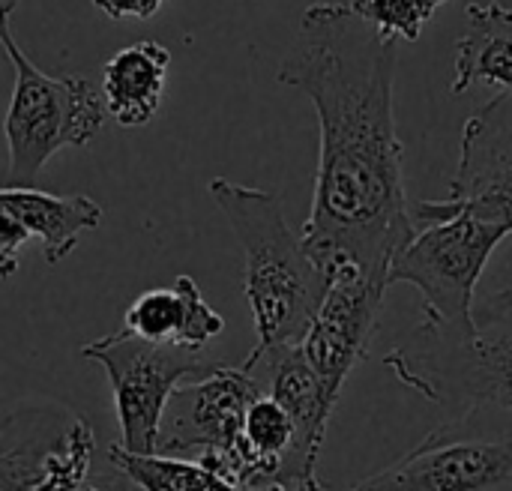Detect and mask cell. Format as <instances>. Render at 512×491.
I'll list each match as a JSON object with an SVG mask.
<instances>
[{
	"mask_svg": "<svg viewBox=\"0 0 512 491\" xmlns=\"http://www.w3.org/2000/svg\"><path fill=\"white\" fill-rule=\"evenodd\" d=\"M246 366L213 363L204 375L177 387L165 408L156 456L198 462L213 474L240 447L249 408L261 399Z\"/></svg>",
	"mask_w": 512,
	"mask_h": 491,
	"instance_id": "cell-9",
	"label": "cell"
},
{
	"mask_svg": "<svg viewBox=\"0 0 512 491\" xmlns=\"http://www.w3.org/2000/svg\"><path fill=\"white\" fill-rule=\"evenodd\" d=\"M243 366L258 381L261 393L288 411L297 429V453L309 468H315L327 438V423L339 399L330 396L300 345L255 348Z\"/></svg>",
	"mask_w": 512,
	"mask_h": 491,
	"instance_id": "cell-12",
	"label": "cell"
},
{
	"mask_svg": "<svg viewBox=\"0 0 512 491\" xmlns=\"http://www.w3.org/2000/svg\"><path fill=\"white\" fill-rule=\"evenodd\" d=\"M477 327L423 321L387 357V369L450 417L474 408L512 411V300L495 291L474 309Z\"/></svg>",
	"mask_w": 512,
	"mask_h": 491,
	"instance_id": "cell-3",
	"label": "cell"
},
{
	"mask_svg": "<svg viewBox=\"0 0 512 491\" xmlns=\"http://www.w3.org/2000/svg\"><path fill=\"white\" fill-rule=\"evenodd\" d=\"M348 6L381 36L399 42H414L438 9L435 0H351Z\"/></svg>",
	"mask_w": 512,
	"mask_h": 491,
	"instance_id": "cell-18",
	"label": "cell"
},
{
	"mask_svg": "<svg viewBox=\"0 0 512 491\" xmlns=\"http://www.w3.org/2000/svg\"><path fill=\"white\" fill-rule=\"evenodd\" d=\"M27 231L21 222H15L12 216L0 213V276L9 279L18 270V255L27 243Z\"/></svg>",
	"mask_w": 512,
	"mask_h": 491,
	"instance_id": "cell-20",
	"label": "cell"
},
{
	"mask_svg": "<svg viewBox=\"0 0 512 491\" xmlns=\"http://www.w3.org/2000/svg\"><path fill=\"white\" fill-rule=\"evenodd\" d=\"M210 198L243 249V294L252 309L255 348L300 345L324 303L330 279L312 261L282 213L276 192L216 177Z\"/></svg>",
	"mask_w": 512,
	"mask_h": 491,
	"instance_id": "cell-2",
	"label": "cell"
},
{
	"mask_svg": "<svg viewBox=\"0 0 512 491\" xmlns=\"http://www.w3.org/2000/svg\"><path fill=\"white\" fill-rule=\"evenodd\" d=\"M18 3L21 0H0V18H12V12H15Z\"/></svg>",
	"mask_w": 512,
	"mask_h": 491,
	"instance_id": "cell-23",
	"label": "cell"
},
{
	"mask_svg": "<svg viewBox=\"0 0 512 491\" xmlns=\"http://www.w3.org/2000/svg\"><path fill=\"white\" fill-rule=\"evenodd\" d=\"M468 33L456 45V78L450 90L468 93L474 84L512 93V9L504 3H471L465 9Z\"/></svg>",
	"mask_w": 512,
	"mask_h": 491,
	"instance_id": "cell-15",
	"label": "cell"
},
{
	"mask_svg": "<svg viewBox=\"0 0 512 491\" xmlns=\"http://www.w3.org/2000/svg\"><path fill=\"white\" fill-rule=\"evenodd\" d=\"M174 288L183 300V330L177 339V348H186L192 354H201L216 336H222L225 330V318L204 300L198 282L186 273H180L174 279Z\"/></svg>",
	"mask_w": 512,
	"mask_h": 491,
	"instance_id": "cell-19",
	"label": "cell"
},
{
	"mask_svg": "<svg viewBox=\"0 0 512 491\" xmlns=\"http://www.w3.org/2000/svg\"><path fill=\"white\" fill-rule=\"evenodd\" d=\"M399 39L381 36L348 3H312L279 81L306 93L321 126L303 243L330 279L342 267L387 282L417 234L393 114Z\"/></svg>",
	"mask_w": 512,
	"mask_h": 491,
	"instance_id": "cell-1",
	"label": "cell"
},
{
	"mask_svg": "<svg viewBox=\"0 0 512 491\" xmlns=\"http://www.w3.org/2000/svg\"><path fill=\"white\" fill-rule=\"evenodd\" d=\"M114 441L57 399L27 396L0 420V491H132Z\"/></svg>",
	"mask_w": 512,
	"mask_h": 491,
	"instance_id": "cell-4",
	"label": "cell"
},
{
	"mask_svg": "<svg viewBox=\"0 0 512 491\" xmlns=\"http://www.w3.org/2000/svg\"><path fill=\"white\" fill-rule=\"evenodd\" d=\"M507 294H510V300H512V288H507Z\"/></svg>",
	"mask_w": 512,
	"mask_h": 491,
	"instance_id": "cell-26",
	"label": "cell"
},
{
	"mask_svg": "<svg viewBox=\"0 0 512 491\" xmlns=\"http://www.w3.org/2000/svg\"><path fill=\"white\" fill-rule=\"evenodd\" d=\"M0 42L15 69L12 102L3 123L9 144L3 186L27 189L57 150L90 144L111 114L87 78L42 72L15 42L12 18H0Z\"/></svg>",
	"mask_w": 512,
	"mask_h": 491,
	"instance_id": "cell-6",
	"label": "cell"
},
{
	"mask_svg": "<svg viewBox=\"0 0 512 491\" xmlns=\"http://www.w3.org/2000/svg\"><path fill=\"white\" fill-rule=\"evenodd\" d=\"M387 285L366 276L357 267H342L330 276L324 303L300 342L306 360L339 399L348 375L369 357V345L378 330Z\"/></svg>",
	"mask_w": 512,
	"mask_h": 491,
	"instance_id": "cell-10",
	"label": "cell"
},
{
	"mask_svg": "<svg viewBox=\"0 0 512 491\" xmlns=\"http://www.w3.org/2000/svg\"><path fill=\"white\" fill-rule=\"evenodd\" d=\"M123 327L147 342L177 345L183 330V300L177 288H150L138 294L123 315Z\"/></svg>",
	"mask_w": 512,
	"mask_h": 491,
	"instance_id": "cell-17",
	"label": "cell"
},
{
	"mask_svg": "<svg viewBox=\"0 0 512 491\" xmlns=\"http://www.w3.org/2000/svg\"><path fill=\"white\" fill-rule=\"evenodd\" d=\"M345 491H512V411L474 408Z\"/></svg>",
	"mask_w": 512,
	"mask_h": 491,
	"instance_id": "cell-7",
	"label": "cell"
},
{
	"mask_svg": "<svg viewBox=\"0 0 512 491\" xmlns=\"http://www.w3.org/2000/svg\"><path fill=\"white\" fill-rule=\"evenodd\" d=\"M114 462L141 491H240L198 462L165 456H132L114 441Z\"/></svg>",
	"mask_w": 512,
	"mask_h": 491,
	"instance_id": "cell-16",
	"label": "cell"
},
{
	"mask_svg": "<svg viewBox=\"0 0 512 491\" xmlns=\"http://www.w3.org/2000/svg\"><path fill=\"white\" fill-rule=\"evenodd\" d=\"M171 51L156 39H138L114 51L102 69V99L108 114L126 126H144L156 117L168 84Z\"/></svg>",
	"mask_w": 512,
	"mask_h": 491,
	"instance_id": "cell-13",
	"label": "cell"
},
{
	"mask_svg": "<svg viewBox=\"0 0 512 491\" xmlns=\"http://www.w3.org/2000/svg\"><path fill=\"white\" fill-rule=\"evenodd\" d=\"M414 225L417 234L396 252L387 282L414 285L426 321L453 330L477 327V282L510 234L450 198L414 204Z\"/></svg>",
	"mask_w": 512,
	"mask_h": 491,
	"instance_id": "cell-5",
	"label": "cell"
},
{
	"mask_svg": "<svg viewBox=\"0 0 512 491\" xmlns=\"http://www.w3.org/2000/svg\"><path fill=\"white\" fill-rule=\"evenodd\" d=\"M261 491H291V489H285V486H270V489H261Z\"/></svg>",
	"mask_w": 512,
	"mask_h": 491,
	"instance_id": "cell-24",
	"label": "cell"
},
{
	"mask_svg": "<svg viewBox=\"0 0 512 491\" xmlns=\"http://www.w3.org/2000/svg\"><path fill=\"white\" fill-rule=\"evenodd\" d=\"M0 213L24 225L30 237L42 240V258L60 264L81 240L84 231L102 225V207L87 195H51L33 186L0 192Z\"/></svg>",
	"mask_w": 512,
	"mask_h": 491,
	"instance_id": "cell-14",
	"label": "cell"
},
{
	"mask_svg": "<svg viewBox=\"0 0 512 491\" xmlns=\"http://www.w3.org/2000/svg\"><path fill=\"white\" fill-rule=\"evenodd\" d=\"M165 0H93V6L111 21H150Z\"/></svg>",
	"mask_w": 512,
	"mask_h": 491,
	"instance_id": "cell-21",
	"label": "cell"
},
{
	"mask_svg": "<svg viewBox=\"0 0 512 491\" xmlns=\"http://www.w3.org/2000/svg\"><path fill=\"white\" fill-rule=\"evenodd\" d=\"M435 3H438V6H441V3H447V0H435Z\"/></svg>",
	"mask_w": 512,
	"mask_h": 491,
	"instance_id": "cell-25",
	"label": "cell"
},
{
	"mask_svg": "<svg viewBox=\"0 0 512 491\" xmlns=\"http://www.w3.org/2000/svg\"><path fill=\"white\" fill-rule=\"evenodd\" d=\"M450 201L512 234V93L468 117Z\"/></svg>",
	"mask_w": 512,
	"mask_h": 491,
	"instance_id": "cell-11",
	"label": "cell"
},
{
	"mask_svg": "<svg viewBox=\"0 0 512 491\" xmlns=\"http://www.w3.org/2000/svg\"><path fill=\"white\" fill-rule=\"evenodd\" d=\"M81 357L105 369L120 426L117 447L132 456H156L159 429L171 396L177 387L213 366L201 354L177 345L147 342L126 327L87 342Z\"/></svg>",
	"mask_w": 512,
	"mask_h": 491,
	"instance_id": "cell-8",
	"label": "cell"
},
{
	"mask_svg": "<svg viewBox=\"0 0 512 491\" xmlns=\"http://www.w3.org/2000/svg\"><path fill=\"white\" fill-rule=\"evenodd\" d=\"M291 491H324V486H321V480H318V477H309V480H303L300 486H294Z\"/></svg>",
	"mask_w": 512,
	"mask_h": 491,
	"instance_id": "cell-22",
	"label": "cell"
}]
</instances>
